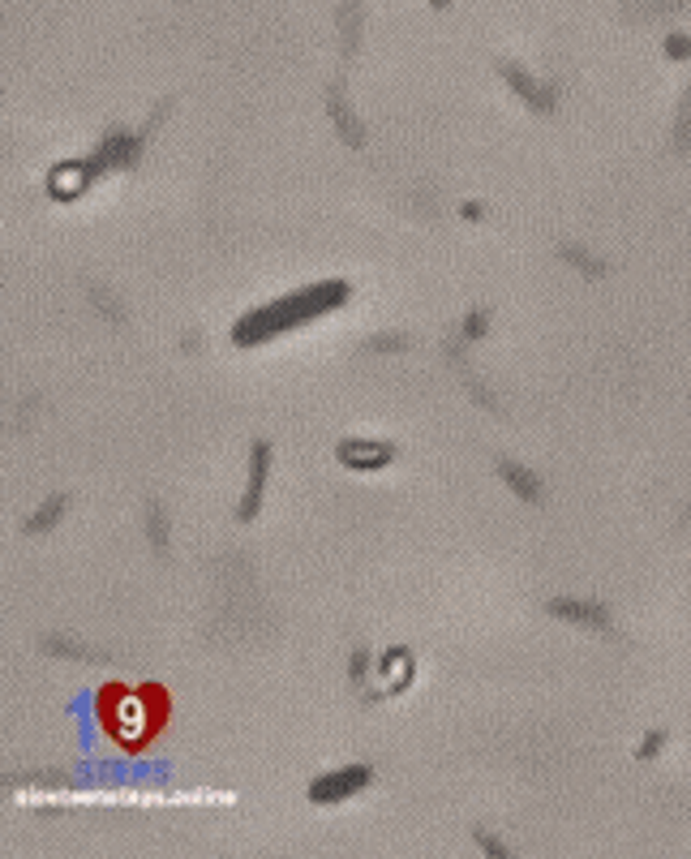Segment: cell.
I'll return each mask as SVG.
<instances>
[{
	"label": "cell",
	"mask_w": 691,
	"mask_h": 859,
	"mask_svg": "<svg viewBox=\"0 0 691 859\" xmlns=\"http://www.w3.org/2000/svg\"><path fill=\"white\" fill-rule=\"evenodd\" d=\"M86 302L95 305V314L107 318V322H117V327H125V322H129V314H125V305H120V297L112 292V288L86 284Z\"/></svg>",
	"instance_id": "cell-15"
},
{
	"label": "cell",
	"mask_w": 691,
	"mask_h": 859,
	"mask_svg": "<svg viewBox=\"0 0 691 859\" xmlns=\"http://www.w3.org/2000/svg\"><path fill=\"white\" fill-rule=\"evenodd\" d=\"M666 743H670V735H666V731H648V735L640 739L635 756H640V761H657V756L666 752Z\"/></svg>",
	"instance_id": "cell-21"
},
{
	"label": "cell",
	"mask_w": 691,
	"mask_h": 859,
	"mask_svg": "<svg viewBox=\"0 0 691 859\" xmlns=\"http://www.w3.org/2000/svg\"><path fill=\"white\" fill-rule=\"evenodd\" d=\"M348 675H352V683H365V675H370V649L365 645H357L352 649V662H348Z\"/></svg>",
	"instance_id": "cell-22"
},
{
	"label": "cell",
	"mask_w": 691,
	"mask_h": 859,
	"mask_svg": "<svg viewBox=\"0 0 691 859\" xmlns=\"http://www.w3.org/2000/svg\"><path fill=\"white\" fill-rule=\"evenodd\" d=\"M412 675H417V662H412L408 649H387L378 658V679L387 683V692H404L408 683H412Z\"/></svg>",
	"instance_id": "cell-10"
},
{
	"label": "cell",
	"mask_w": 691,
	"mask_h": 859,
	"mask_svg": "<svg viewBox=\"0 0 691 859\" xmlns=\"http://www.w3.org/2000/svg\"><path fill=\"white\" fill-rule=\"evenodd\" d=\"M558 258H563L567 267H575L580 275H588V280H605V271H610L605 258L584 250V245H575V241H558Z\"/></svg>",
	"instance_id": "cell-14"
},
{
	"label": "cell",
	"mask_w": 691,
	"mask_h": 859,
	"mask_svg": "<svg viewBox=\"0 0 691 859\" xmlns=\"http://www.w3.org/2000/svg\"><path fill=\"white\" fill-rule=\"evenodd\" d=\"M408 344H412L408 332H382L365 340V353H408Z\"/></svg>",
	"instance_id": "cell-18"
},
{
	"label": "cell",
	"mask_w": 691,
	"mask_h": 859,
	"mask_svg": "<svg viewBox=\"0 0 691 859\" xmlns=\"http://www.w3.org/2000/svg\"><path fill=\"white\" fill-rule=\"evenodd\" d=\"M340 35H344V52H357V44H361V0H340Z\"/></svg>",
	"instance_id": "cell-16"
},
{
	"label": "cell",
	"mask_w": 691,
	"mask_h": 859,
	"mask_svg": "<svg viewBox=\"0 0 691 859\" xmlns=\"http://www.w3.org/2000/svg\"><path fill=\"white\" fill-rule=\"evenodd\" d=\"M168 718L164 692L147 683L142 692H112L104 696V726L125 743V748H142L159 735V726Z\"/></svg>",
	"instance_id": "cell-2"
},
{
	"label": "cell",
	"mask_w": 691,
	"mask_h": 859,
	"mask_svg": "<svg viewBox=\"0 0 691 859\" xmlns=\"http://www.w3.org/2000/svg\"><path fill=\"white\" fill-rule=\"evenodd\" d=\"M327 112H330V121H335V129H340V138H344L348 147H365V125H361L357 112L348 107L344 87H330L327 91Z\"/></svg>",
	"instance_id": "cell-9"
},
{
	"label": "cell",
	"mask_w": 691,
	"mask_h": 859,
	"mask_svg": "<svg viewBox=\"0 0 691 859\" xmlns=\"http://www.w3.org/2000/svg\"><path fill=\"white\" fill-rule=\"evenodd\" d=\"M545 615L563 619L571 628H584V632H601V636L615 632V615H610V606L597 602V598H550V602H545Z\"/></svg>",
	"instance_id": "cell-5"
},
{
	"label": "cell",
	"mask_w": 691,
	"mask_h": 859,
	"mask_svg": "<svg viewBox=\"0 0 691 859\" xmlns=\"http://www.w3.org/2000/svg\"><path fill=\"white\" fill-rule=\"evenodd\" d=\"M180 348H185V353H194V348H198V332L185 335V340H180Z\"/></svg>",
	"instance_id": "cell-25"
},
{
	"label": "cell",
	"mask_w": 691,
	"mask_h": 859,
	"mask_svg": "<svg viewBox=\"0 0 691 859\" xmlns=\"http://www.w3.org/2000/svg\"><path fill=\"white\" fill-rule=\"evenodd\" d=\"M370 782H374V769L352 761V765H335V769H327V773H318L305 795H310V803H318V808H335V803L361 795Z\"/></svg>",
	"instance_id": "cell-3"
},
{
	"label": "cell",
	"mask_w": 691,
	"mask_h": 859,
	"mask_svg": "<svg viewBox=\"0 0 691 859\" xmlns=\"http://www.w3.org/2000/svg\"><path fill=\"white\" fill-rule=\"evenodd\" d=\"M675 151L687 155L691 151V91L683 95V104H678V121H675Z\"/></svg>",
	"instance_id": "cell-19"
},
{
	"label": "cell",
	"mask_w": 691,
	"mask_h": 859,
	"mask_svg": "<svg viewBox=\"0 0 691 859\" xmlns=\"http://www.w3.org/2000/svg\"><path fill=\"white\" fill-rule=\"evenodd\" d=\"M267 477H270V443L267 438H254L249 443V468H245V495L237 498V525H249L262 512V498H267Z\"/></svg>",
	"instance_id": "cell-4"
},
{
	"label": "cell",
	"mask_w": 691,
	"mask_h": 859,
	"mask_svg": "<svg viewBox=\"0 0 691 859\" xmlns=\"http://www.w3.org/2000/svg\"><path fill=\"white\" fill-rule=\"evenodd\" d=\"M400 455V447L391 438H340L335 443V460L352 473H382Z\"/></svg>",
	"instance_id": "cell-6"
},
{
	"label": "cell",
	"mask_w": 691,
	"mask_h": 859,
	"mask_svg": "<svg viewBox=\"0 0 691 859\" xmlns=\"http://www.w3.org/2000/svg\"><path fill=\"white\" fill-rule=\"evenodd\" d=\"M498 477H503V486H507L520 503H541V498H545V482H541L528 465L511 460V455H498Z\"/></svg>",
	"instance_id": "cell-7"
},
{
	"label": "cell",
	"mask_w": 691,
	"mask_h": 859,
	"mask_svg": "<svg viewBox=\"0 0 691 859\" xmlns=\"http://www.w3.org/2000/svg\"><path fill=\"white\" fill-rule=\"evenodd\" d=\"M460 215L477 224V220H485V207H481V202H464V207H460Z\"/></svg>",
	"instance_id": "cell-24"
},
{
	"label": "cell",
	"mask_w": 691,
	"mask_h": 859,
	"mask_svg": "<svg viewBox=\"0 0 691 859\" xmlns=\"http://www.w3.org/2000/svg\"><path fill=\"white\" fill-rule=\"evenodd\" d=\"M434 5H447V0H434Z\"/></svg>",
	"instance_id": "cell-26"
},
{
	"label": "cell",
	"mask_w": 691,
	"mask_h": 859,
	"mask_svg": "<svg viewBox=\"0 0 691 859\" xmlns=\"http://www.w3.org/2000/svg\"><path fill=\"white\" fill-rule=\"evenodd\" d=\"M44 653H52V658H65V662H107L112 653H104V649H90L86 640H77V636H65V632H47L44 636Z\"/></svg>",
	"instance_id": "cell-11"
},
{
	"label": "cell",
	"mask_w": 691,
	"mask_h": 859,
	"mask_svg": "<svg viewBox=\"0 0 691 859\" xmlns=\"http://www.w3.org/2000/svg\"><path fill=\"white\" fill-rule=\"evenodd\" d=\"M473 843H477L481 851H485V855H494V859H507V855H511V846L503 843L498 833H490V829H481V825L473 829Z\"/></svg>",
	"instance_id": "cell-20"
},
{
	"label": "cell",
	"mask_w": 691,
	"mask_h": 859,
	"mask_svg": "<svg viewBox=\"0 0 691 859\" xmlns=\"http://www.w3.org/2000/svg\"><path fill=\"white\" fill-rule=\"evenodd\" d=\"M498 69H503V77H507V87H511V91H515V95H524V104H528V107H537V112H550V107H554V99H558L554 87H545V82H537V77L524 74L520 65H507V61H503Z\"/></svg>",
	"instance_id": "cell-8"
},
{
	"label": "cell",
	"mask_w": 691,
	"mask_h": 859,
	"mask_svg": "<svg viewBox=\"0 0 691 859\" xmlns=\"http://www.w3.org/2000/svg\"><path fill=\"white\" fill-rule=\"evenodd\" d=\"M666 56H670V61L691 56V39H687V35H670V39H666Z\"/></svg>",
	"instance_id": "cell-23"
},
{
	"label": "cell",
	"mask_w": 691,
	"mask_h": 859,
	"mask_svg": "<svg viewBox=\"0 0 691 859\" xmlns=\"http://www.w3.org/2000/svg\"><path fill=\"white\" fill-rule=\"evenodd\" d=\"M65 512H69V495H47L44 503L26 516L22 533H26V537H44V533H52V528L65 520Z\"/></svg>",
	"instance_id": "cell-12"
},
{
	"label": "cell",
	"mask_w": 691,
	"mask_h": 859,
	"mask_svg": "<svg viewBox=\"0 0 691 859\" xmlns=\"http://www.w3.org/2000/svg\"><path fill=\"white\" fill-rule=\"evenodd\" d=\"M352 302V284L348 280H318V284L292 288L284 297H270V302L245 310V314L232 322V344L237 348H258L270 344L275 335H288L297 327H310L318 318L335 314Z\"/></svg>",
	"instance_id": "cell-1"
},
{
	"label": "cell",
	"mask_w": 691,
	"mask_h": 859,
	"mask_svg": "<svg viewBox=\"0 0 691 859\" xmlns=\"http://www.w3.org/2000/svg\"><path fill=\"white\" fill-rule=\"evenodd\" d=\"M490 327H494V314H490L485 305H477V310H468L464 322H460V340H464V344H477V340L490 335Z\"/></svg>",
	"instance_id": "cell-17"
},
{
	"label": "cell",
	"mask_w": 691,
	"mask_h": 859,
	"mask_svg": "<svg viewBox=\"0 0 691 859\" xmlns=\"http://www.w3.org/2000/svg\"><path fill=\"white\" fill-rule=\"evenodd\" d=\"M142 528H147L150 550H155V555H168V546H172V520H168V507L159 498H150L147 507H142Z\"/></svg>",
	"instance_id": "cell-13"
}]
</instances>
